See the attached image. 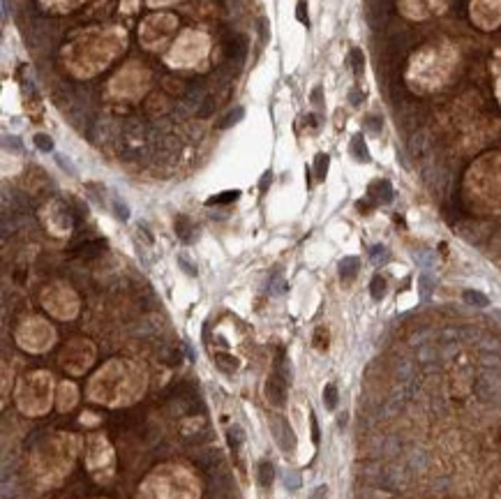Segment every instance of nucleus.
Segmentation results:
<instances>
[{
  "label": "nucleus",
  "mask_w": 501,
  "mask_h": 499,
  "mask_svg": "<svg viewBox=\"0 0 501 499\" xmlns=\"http://www.w3.org/2000/svg\"><path fill=\"white\" fill-rule=\"evenodd\" d=\"M450 49H428L414 60V74H418L421 86H435L443 81L450 72V56L446 54Z\"/></svg>",
  "instance_id": "nucleus-1"
},
{
  "label": "nucleus",
  "mask_w": 501,
  "mask_h": 499,
  "mask_svg": "<svg viewBox=\"0 0 501 499\" xmlns=\"http://www.w3.org/2000/svg\"><path fill=\"white\" fill-rule=\"evenodd\" d=\"M474 19L481 21L485 28H492L501 21V0H476Z\"/></svg>",
  "instance_id": "nucleus-2"
},
{
  "label": "nucleus",
  "mask_w": 501,
  "mask_h": 499,
  "mask_svg": "<svg viewBox=\"0 0 501 499\" xmlns=\"http://www.w3.org/2000/svg\"><path fill=\"white\" fill-rule=\"evenodd\" d=\"M275 423H277V428H273V430H275V434H277V441H280L282 451L291 453L296 448V434H294V430H291V426H289V421L277 416Z\"/></svg>",
  "instance_id": "nucleus-3"
},
{
  "label": "nucleus",
  "mask_w": 501,
  "mask_h": 499,
  "mask_svg": "<svg viewBox=\"0 0 501 499\" xmlns=\"http://www.w3.org/2000/svg\"><path fill=\"white\" fill-rule=\"evenodd\" d=\"M368 197L375 201V204H390V201H393V185H390L388 180H376V183L370 185Z\"/></svg>",
  "instance_id": "nucleus-4"
},
{
  "label": "nucleus",
  "mask_w": 501,
  "mask_h": 499,
  "mask_svg": "<svg viewBox=\"0 0 501 499\" xmlns=\"http://www.w3.org/2000/svg\"><path fill=\"white\" fill-rule=\"evenodd\" d=\"M361 271V259L358 257H344L340 261V278L342 280H354Z\"/></svg>",
  "instance_id": "nucleus-5"
},
{
  "label": "nucleus",
  "mask_w": 501,
  "mask_h": 499,
  "mask_svg": "<svg viewBox=\"0 0 501 499\" xmlns=\"http://www.w3.org/2000/svg\"><path fill=\"white\" fill-rule=\"evenodd\" d=\"M176 233L181 236L183 243H192L194 240V224L185 215H178V217H176Z\"/></svg>",
  "instance_id": "nucleus-6"
},
{
  "label": "nucleus",
  "mask_w": 501,
  "mask_h": 499,
  "mask_svg": "<svg viewBox=\"0 0 501 499\" xmlns=\"http://www.w3.org/2000/svg\"><path fill=\"white\" fill-rule=\"evenodd\" d=\"M351 155H354L358 162H370V150H368V146H365L363 134H356L354 139H351Z\"/></svg>",
  "instance_id": "nucleus-7"
},
{
  "label": "nucleus",
  "mask_w": 501,
  "mask_h": 499,
  "mask_svg": "<svg viewBox=\"0 0 501 499\" xmlns=\"http://www.w3.org/2000/svg\"><path fill=\"white\" fill-rule=\"evenodd\" d=\"M337 402H340V393L335 384H326L323 386V405H326L328 412H335L337 409Z\"/></svg>",
  "instance_id": "nucleus-8"
},
{
  "label": "nucleus",
  "mask_w": 501,
  "mask_h": 499,
  "mask_svg": "<svg viewBox=\"0 0 501 499\" xmlns=\"http://www.w3.org/2000/svg\"><path fill=\"white\" fill-rule=\"evenodd\" d=\"M256 476H259V486L261 488L270 486V483H273V462H270V460H261Z\"/></svg>",
  "instance_id": "nucleus-9"
},
{
  "label": "nucleus",
  "mask_w": 501,
  "mask_h": 499,
  "mask_svg": "<svg viewBox=\"0 0 501 499\" xmlns=\"http://www.w3.org/2000/svg\"><path fill=\"white\" fill-rule=\"evenodd\" d=\"M462 296H464V300H467L469 305H476V307H488L490 305L488 296H485V293H481V291H474V289H467Z\"/></svg>",
  "instance_id": "nucleus-10"
},
{
  "label": "nucleus",
  "mask_w": 501,
  "mask_h": 499,
  "mask_svg": "<svg viewBox=\"0 0 501 499\" xmlns=\"http://www.w3.org/2000/svg\"><path fill=\"white\" fill-rule=\"evenodd\" d=\"M370 293H372V298H375V300L383 298V293H386V278L375 275V278H372V282H370Z\"/></svg>",
  "instance_id": "nucleus-11"
},
{
  "label": "nucleus",
  "mask_w": 501,
  "mask_h": 499,
  "mask_svg": "<svg viewBox=\"0 0 501 499\" xmlns=\"http://www.w3.org/2000/svg\"><path fill=\"white\" fill-rule=\"evenodd\" d=\"M328 162H330V157H328L326 153H319L316 157H314V173H316V180H323V178H326Z\"/></svg>",
  "instance_id": "nucleus-12"
},
{
  "label": "nucleus",
  "mask_w": 501,
  "mask_h": 499,
  "mask_svg": "<svg viewBox=\"0 0 501 499\" xmlns=\"http://www.w3.org/2000/svg\"><path fill=\"white\" fill-rule=\"evenodd\" d=\"M241 197L238 190H229V192H222V194H215L208 199V206H220V204H229V201H236Z\"/></svg>",
  "instance_id": "nucleus-13"
},
{
  "label": "nucleus",
  "mask_w": 501,
  "mask_h": 499,
  "mask_svg": "<svg viewBox=\"0 0 501 499\" xmlns=\"http://www.w3.org/2000/svg\"><path fill=\"white\" fill-rule=\"evenodd\" d=\"M349 63L354 67L356 74H363V67H365V58H363V51L361 49H351L349 51Z\"/></svg>",
  "instance_id": "nucleus-14"
},
{
  "label": "nucleus",
  "mask_w": 501,
  "mask_h": 499,
  "mask_svg": "<svg viewBox=\"0 0 501 499\" xmlns=\"http://www.w3.org/2000/svg\"><path fill=\"white\" fill-rule=\"evenodd\" d=\"M432 289H435V280L430 278L428 273H423L421 278H418V291H421V296L423 298H430Z\"/></svg>",
  "instance_id": "nucleus-15"
},
{
  "label": "nucleus",
  "mask_w": 501,
  "mask_h": 499,
  "mask_svg": "<svg viewBox=\"0 0 501 499\" xmlns=\"http://www.w3.org/2000/svg\"><path fill=\"white\" fill-rule=\"evenodd\" d=\"M243 116H245V109L236 107L234 111H229L227 116H224V120H222V127H231V125H236V123H241Z\"/></svg>",
  "instance_id": "nucleus-16"
},
{
  "label": "nucleus",
  "mask_w": 501,
  "mask_h": 499,
  "mask_svg": "<svg viewBox=\"0 0 501 499\" xmlns=\"http://www.w3.org/2000/svg\"><path fill=\"white\" fill-rule=\"evenodd\" d=\"M284 486H287V490H298L301 488V474L294 472V469H287L284 472Z\"/></svg>",
  "instance_id": "nucleus-17"
},
{
  "label": "nucleus",
  "mask_w": 501,
  "mask_h": 499,
  "mask_svg": "<svg viewBox=\"0 0 501 499\" xmlns=\"http://www.w3.org/2000/svg\"><path fill=\"white\" fill-rule=\"evenodd\" d=\"M35 146L40 148L42 153H51L54 150V139L47 134H35Z\"/></svg>",
  "instance_id": "nucleus-18"
},
{
  "label": "nucleus",
  "mask_w": 501,
  "mask_h": 499,
  "mask_svg": "<svg viewBox=\"0 0 501 499\" xmlns=\"http://www.w3.org/2000/svg\"><path fill=\"white\" fill-rule=\"evenodd\" d=\"M114 211H116V217H118V220H123V222L129 220V208H127L121 199H114Z\"/></svg>",
  "instance_id": "nucleus-19"
},
{
  "label": "nucleus",
  "mask_w": 501,
  "mask_h": 499,
  "mask_svg": "<svg viewBox=\"0 0 501 499\" xmlns=\"http://www.w3.org/2000/svg\"><path fill=\"white\" fill-rule=\"evenodd\" d=\"M370 257H372L375 264H383V261L388 259V252H386V247L383 245H375L372 250H370Z\"/></svg>",
  "instance_id": "nucleus-20"
},
{
  "label": "nucleus",
  "mask_w": 501,
  "mask_h": 499,
  "mask_svg": "<svg viewBox=\"0 0 501 499\" xmlns=\"http://www.w3.org/2000/svg\"><path fill=\"white\" fill-rule=\"evenodd\" d=\"M178 266H181L183 271L189 275V278H194V275H196V266H194V264L188 259V257H185V254H178Z\"/></svg>",
  "instance_id": "nucleus-21"
},
{
  "label": "nucleus",
  "mask_w": 501,
  "mask_h": 499,
  "mask_svg": "<svg viewBox=\"0 0 501 499\" xmlns=\"http://www.w3.org/2000/svg\"><path fill=\"white\" fill-rule=\"evenodd\" d=\"M229 441H231V448H238L243 444V430L238 426H231L229 430Z\"/></svg>",
  "instance_id": "nucleus-22"
},
{
  "label": "nucleus",
  "mask_w": 501,
  "mask_h": 499,
  "mask_svg": "<svg viewBox=\"0 0 501 499\" xmlns=\"http://www.w3.org/2000/svg\"><path fill=\"white\" fill-rule=\"evenodd\" d=\"M314 347L316 349H326L328 347V333H326V328H316V335H314Z\"/></svg>",
  "instance_id": "nucleus-23"
},
{
  "label": "nucleus",
  "mask_w": 501,
  "mask_h": 499,
  "mask_svg": "<svg viewBox=\"0 0 501 499\" xmlns=\"http://www.w3.org/2000/svg\"><path fill=\"white\" fill-rule=\"evenodd\" d=\"M365 125H368V130L372 134H379V130H381V118L379 116H368L365 118Z\"/></svg>",
  "instance_id": "nucleus-24"
},
{
  "label": "nucleus",
  "mask_w": 501,
  "mask_h": 499,
  "mask_svg": "<svg viewBox=\"0 0 501 499\" xmlns=\"http://www.w3.org/2000/svg\"><path fill=\"white\" fill-rule=\"evenodd\" d=\"M5 146H7V148H14L16 153H21V150H23V146H21L19 137H5Z\"/></svg>",
  "instance_id": "nucleus-25"
},
{
  "label": "nucleus",
  "mask_w": 501,
  "mask_h": 499,
  "mask_svg": "<svg viewBox=\"0 0 501 499\" xmlns=\"http://www.w3.org/2000/svg\"><path fill=\"white\" fill-rule=\"evenodd\" d=\"M310 423H312V439L314 444H319V423H316V416L310 414Z\"/></svg>",
  "instance_id": "nucleus-26"
},
{
  "label": "nucleus",
  "mask_w": 501,
  "mask_h": 499,
  "mask_svg": "<svg viewBox=\"0 0 501 499\" xmlns=\"http://www.w3.org/2000/svg\"><path fill=\"white\" fill-rule=\"evenodd\" d=\"M298 21H301V23H305V26L310 23L308 14H305V0H301V2H298Z\"/></svg>",
  "instance_id": "nucleus-27"
},
{
  "label": "nucleus",
  "mask_w": 501,
  "mask_h": 499,
  "mask_svg": "<svg viewBox=\"0 0 501 499\" xmlns=\"http://www.w3.org/2000/svg\"><path fill=\"white\" fill-rule=\"evenodd\" d=\"M270 180H273V173L266 171V173H263V178H261V183H259V190H261V192H266V190H268Z\"/></svg>",
  "instance_id": "nucleus-28"
},
{
  "label": "nucleus",
  "mask_w": 501,
  "mask_h": 499,
  "mask_svg": "<svg viewBox=\"0 0 501 499\" xmlns=\"http://www.w3.org/2000/svg\"><path fill=\"white\" fill-rule=\"evenodd\" d=\"M363 100H365V95L358 93V90H351V93H349V102H351L354 107H356V104H361Z\"/></svg>",
  "instance_id": "nucleus-29"
},
{
  "label": "nucleus",
  "mask_w": 501,
  "mask_h": 499,
  "mask_svg": "<svg viewBox=\"0 0 501 499\" xmlns=\"http://www.w3.org/2000/svg\"><path fill=\"white\" fill-rule=\"evenodd\" d=\"M310 100H312L314 107H321V102H323V100H321V86L314 88V90H312V97H310Z\"/></svg>",
  "instance_id": "nucleus-30"
},
{
  "label": "nucleus",
  "mask_w": 501,
  "mask_h": 499,
  "mask_svg": "<svg viewBox=\"0 0 501 499\" xmlns=\"http://www.w3.org/2000/svg\"><path fill=\"white\" fill-rule=\"evenodd\" d=\"M56 160H58V164H61V166H63V169H65L67 173H74V166L69 164V160H65V157H63V155H58V157H56Z\"/></svg>",
  "instance_id": "nucleus-31"
},
{
  "label": "nucleus",
  "mask_w": 501,
  "mask_h": 499,
  "mask_svg": "<svg viewBox=\"0 0 501 499\" xmlns=\"http://www.w3.org/2000/svg\"><path fill=\"white\" fill-rule=\"evenodd\" d=\"M323 495H326V488L321 486V488H316L314 490V495H312V499H323Z\"/></svg>",
  "instance_id": "nucleus-32"
},
{
  "label": "nucleus",
  "mask_w": 501,
  "mask_h": 499,
  "mask_svg": "<svg viewBox=\"0 0 501 499\" xmlns=\"http://www.w3.org/2000/svg\"><path fill=\"white\" fill-rule=\"evenodd\" d=\"M499 97H501V83H499Z\"/></svg>",
  "instance_id": "nucleus-33"
}]
</instances>
